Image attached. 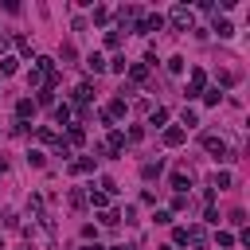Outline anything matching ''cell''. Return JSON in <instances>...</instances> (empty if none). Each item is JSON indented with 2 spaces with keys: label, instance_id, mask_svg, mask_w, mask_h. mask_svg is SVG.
Masks as SVG:
<instances>
[{
  "label": "cell",
  "instance_id": "19",
  "mask_svg": "<svg viewBox=\"0 0 250 250\" xmlns=\"http://www.w3.org/2000/svg\"><path fill=\"white\" fill-rule=\"evenodd\" d=\"M105 66H109L113 74H125V70H129V62H125V55H113V59H109Z\"/></svg>",
  "mask_w": 250,
  "mask_h": 250
},
{
  "label": "cell",
  "instance_id": "29",
  "mask_svg": "<svg viewBox=\"0 0 250 250\" xmlns=\"http://www.w3.org/2000/svg\"><path fill=\"white\" fill-rule=\"evenodd\" d=\"M70 207H78V211H82V207H86V191H78V188H74V191H70Z\"/></svg>",
  "mask_w": 250,
  "mask_h": 250
},
{
  "label": "cell",
  "instance_id": "25",
  "mask_svg": "<svg viewBox=\"0 0 250 250\" xmlns=\"http://www.w3.org/2000/svg\"><path fill=\"white\" fill-rule=\"evenodd\" d=\"M180 121H184V125H188V129H191V125H199V113H195V109H188V105H184V113H180ZM184 125H180V129H184Z\"/></svg>",
  "mask_w": 250,
  "mask_h": 250
},
{
  "label": "cell",
  "instance_id": "4",
  "mask_svg": "<svg viewBox=\"0 0 250 250\" xmlns=\"http://www.w3.org/2000/svg\"><path fill=\"white\" fill-rule=\"evenodd\" d=\"M184 246H191V250H203L207 246V230L195 223V227H184Z\"/></svg>",
  "mask_w": 250,
  "mask_h": 250
},
{
  "label": "cell",
  "instance_id": "12",
  "mask_svg": "<svg viewBox=\"0 0 250 250\" xmlns=\"http://www.w3.org/2000/svg\"><path fill=\"white\" fill-rule=\"evenodd\" d=\"M230 184H234V176H230V172H211V191H215V188L223 191V188H230Z\"/></svg>",
  "mask_w": 250,
  "mask_h": 250
},
{
  "label": "cell",
  "instance_id": "34",
  "mask_svg": "<svg viewBox=\"0 0 250 250\" xmlns=\"http://www.w3.org/2000/svg\"><path fill=\"white\" fill-rule=\"evenodd\" d=\"M219 246L227 250V246H234V234H227V230H219Z\"/></svg>",
  "mask_w": 250,
  "mask_h": 250
},
{
  "label": "cell",
  "instance_id": "18",
  "mask_svg": "<svg viewBox=\"0 0 250 250\" xmlns=\"http://www.w3.org/2000/svg\"><path fill=\"white\" fill-rule=\"evenodd\" d=\"M160 172H164V164H160V160H148V164L141 168V176H145V180H156Z\"/></svg>",
  "mask_w": 250,
  "mask_h": 250
},
{
  "label": "cell",
  "instance_id": "7",
  "mask_svg": "<svg viewBox=\"0 0 250 250\" xmlns=\"http://www.w3.org/2000/svg\"><path fill=\"white\" fill-rule=\"evenodd\" d=\"M184 141H188V129H180V125H168V129H164V145H168V148H180Z\"/></svg>",
  "mask_w": 250,
  "mask_h": 250
},
{
  "label": "cell",
  "instance_id": "24",
  "mask_svg": "<svg viewBox=\"0 0 250 250\" xmlns=\"http://www.w3.org/2000/svg\"><path fill=\"white\" fill-rule=\"evenodd\" d=\"M16 66H20V59H12V55L0 59V74H16Z\"/></svg>",
  "mask_w": 250,
  "mask_h": 250
},
{
  "label": "cell",
  "instance_id": "9",
  "mask_svg": "<svg viewBox=\"0 0 250 250\" xmlns=\"http://www.w3.org/2000/svg\"><path fill=\"white\" fill-rule=\"evenodd\" d=\"M172 188H176V195H184V191L191 188V172H184V168L172 172Z\"/></svg>",
  "mask_w": 250,
  "mask_h": 250
},
{
  "label": "cell",
  "instance_id": "3",
  "mask_svg": "<svg viewBox=\"0 0 250 250\" xmlns=\"http://www.w3.org/2000/svg\"><path fill=\"white\" fill-rule=\"evenodd\" d=\"M203 90H207V74H203V66H191V74H188V90H184V94H188V98H199Z\"/></svg>",
  "mask_w": 250,
  "mask_h": 250
},
{
  "label": "cell",
  "instance_id": "11",
  "mask_svg": "<svg viewBox=\"0 0 250 250\" xmlns=\"http://www.w3.org/2000/svg\"><path fill=\"white\" fill-rule=\"evenodd\" d=\"M215 35H219V39H230V35H234V23L223 20V16H215Z\"/></svg>",
  "mask_w": 250,
  "mask_h": 250
},
{
  "label": "cell",
  "instance_id": "15",
  "mask_svg": "<svg viewBox=\"0 0 250 250\" xmlns=\"http://www.w3.org/2000/svg\"><path fill=\"white\" fill-rule=\"evenodd\" d=\"M148 78V66L145 62H129V82H145Z\"/></svg>",
  "mask_w": 250,
  "mask_h": 250
},
{
  "label": "cell",
  "instance_id": "5",
  "mask_svg": "<svg viewBox=\"0 0 250 250\" xmlns=\"http://www.w3.org/2000/svg\"><path fill=\"white\" fill-rule=\"evenodd\" d=\"M125 148V133H117V129H109V137H105V145H102V152L105 156H117Z\"/></svg>",
  "mask_w": 250,
  "mask_h": 250
},
{
  "label": "cell",
  "instance_id": "16",
  "mask_svg": "<svg viewBox=\"0 0 250 250\" xmlns=\"http://www.w3.org/2000/svg\"><path fill=\"white\" fill-rule=\"evenodd\" d=\"M199 98H203V105H219V98H223V90H219V86H207V90H203Z\"/></svg>",
  "mask_w": 250,
  "mask_h": 250
},
{
  "label": "cell",
  "instance_id": "30",
  "mask_svg": "<svg viewBox=\"0 0 250 250\" xmlns=\"http://www.w3.org/2000/svg\"><path fill=\"white\" fill-rule=\"evenodd\" d=\"M105 47H109V51L121 47V31H105Z\"/></svg>",
  "mask_w": 250,
  "mask_h": 250
},
{
  "label": "cell",
  "instance_id": "1",
  "mask_svg": "<svg viewBox=\"0 0 250 250\" xmlns=\"http://www.w3.org/2000/svg\"><path fill=\"white\" fill-rule=\"evenodd\" d=\"M168 23H172L176 31H191V27H195V12H191L188 4H172V12H168Z\"/></svg>",
  "mask_w": 250,
  "mask_h": 250
},
{
  "label": "cell",
  "instance_id": "28",
  "mask_svg": "<svg viewBox=\"0 0 250 250\" xmlns=\"http://www.w3.org/2000/svg\"><path fill=\"white\" fill-rule=\"evenodd\" d=\"M16 51H20V55H31V39H27V35H16Z\"/></svg>",
  "mask_w": 250,
  "mask_h": 250
},
{
  "label": "cell",
  "instance_id": "36",
  "mask_svg": "<svg viewBox=\"0 0 250 250\" xmlns=\"http://www.w3.org/2000/svg\"><path fill=\"white\" fill-rule=\"evenodd\" d=\"M117 250H137V246H117Z\"/></svg>",
  "mask_w": 250,
  "mask_h": 250
},
{
  "label": "cell",
  "instance_id": "8",
  "mask_svg": "<svg viewBox=\"0 0 250 250\" xmlns=\"http://www.w3.org/2000/svg\"><path fill=\"white\" fill-rule=\"evenodd\" d=\"M70 172H74V176H90V172H94V156H78V160H70Z\"/></svg>",
  "mask_w": 250,
  "mask_h": 250
},
{
  "label": "cell",
  "instance_id": "35",
  "mask_svg": "<svg viewBox=\"0 0 250 250\" xmlns=\"http://www.w3.org/2000/svg\"><path fill=\"white\" fill-rule=\"evenodd\" d=\"M82 250H102V246H98V242H94V246H82Z\"/></svg>",
  "mask_w": 250,
  "mask_h": 250
},
{
  "label": "cell",
  "instance_id": "14",
  "mask_svg": "<svg viewBox=\"0 0 250 250\" xmlns=\"http://www.w3.org/2000/svg\"><path fill=\"white\" fill-rule=\"evenodd\" d=\"M86 70H90V74H102V70H105V59H102L98 51H94V55H86Z\"/></svg>",
  "mask_w": 250,
  "mask_h": 250
},
{
  "label": "cell",
  "instance_id": "17",
  "mask_svg": "<svg viewBox=\"0 0 250 250\" xmlns=\"http://www.w3.org/2000/svg\"><path fill=\"white\" fill-rule=\"evenodd\" d=\"M82 141H86V129L82 125H70L66 129V145H82Z\"/></svg>",
  "mask_w": 250,
  "mask_h": 250
},
{
  "label": "cell",
  "instance_id": "13",
  "mask_svg": "<svg viewBox=\"0 0 250 250\" xmlns=\"http://www.w3.org/2000/svg\"><path fill=\"white\" fill-rule=\"evenodd\" d=\"M86 203H94L98 211H109V195H105V191H94V188H90V195H86Z\"/></svg>",
  "mask_w": 250,
  "mask_h": 250
},
{
  "label": "cell",
  "instance_id": "6",
  "mask_svg": "<svg viewBox=\"0 0 250 250\" xmlns=\"http://www.w3.org/2000/svg\"><path fill=\"white\" fill-rule=\"evenodd\" d=\"M90 98H94V86H90V82H82V86H74V90H70V102H74L78 109H82V105H90Z\"/></svg>",
  "mask_w": 250,
  "mask_h": 250
},
{
  "label": "cell",
  "instance_id": "32",
  "mask_svg": "<svg viewBox=\"0 0 250 250\" xmlns=\"http://www.w3.org/2000/svg\"><path fill=\"white\" fill-rule=\"evenodd\" d=\"M102 223H105V227H117L121 215H117V211H102Z\"/></svg>",
  "mask_w": 250,
  "mask_h": 250
},
{
  "label": "cell",
  "instance_id": "22",
  "mask_svg": "<svg viewBox=\"0 0 250 250\" xmlns=\"http://www.w3.org/2000/svg\"><path fill=\"white\" fill-rule=\"evenodd\" d=\"M164 121H168V109H164V105L148 109V125H164Z\"/></svg>",
  "mask_w": 250,
  "mask_h": 250
},
{
  "label": "cell",
  "instance_id": "20",
  "mask_svg": "<svg viewBox=\"0 0 250 250\" xmlns=\"http://www.w3.org/2000/svg\"><path fill=\"white\" fill-rule=\"evenodd\" d=\"M35 102H39V105H55V90L39 86V90H35Z\"/></svg>",
  "mask_w": 250,
  "mask_h": 250
},
{
  "label": "cell",
  "instance_id": "21",
  "mask_svg": "<svg viewBox=\"0 0 250 250\" xmlns=\"http://www.w3.org/2000/svg\"><path fill=\"white\" fill-rule=\"evenodd\" d=\"M55 125H70V105H55Z\"/></svg>",
  "mask_w": 250,
  "mask_h": 250
},
{
  "label": "cell",
  "instance_id": "2",
  "mask_svg": "<svg viewBox=\"0 0 250 250\" xmlns=\"http://www.w3.org/2000/svg\"><path fill=\"white\" fill-rule=\"evenodd\" d=\"M203 148H207L215 160L230 156V145H227V137H223V133H203Z\"/></svg>",
  "mask_w": 250,
  "mask_h": 250
},
{
  "label": "cell",
  "instance_id": "31",
  "mask_svg": "<svg viewBox=\"0 0 250 250\" xmlns=\"http://www.w3.org/2000/svg\"><path fill=\"white\" fill-rule=\"evenodd\" d=\"M168 70H172V74H184V59L172 55V59H168Z\"/></svg>",
  "mask_w": 250,
  "mask_h": 250
},
{
  "label": "cell",
  "instance_id": "23",
  "mask_svg": "<svg viewBox=\"0 0 250 250\" xmlns=\"http://www.w3.org/2000/svg\"><path fill=\"white\" fill-rule=\"evenodd\" d=\"M35 137H39V141H43V145H59V141H62V137H59V133H55V129H47V125H43V129H39V133H35Z\"/></svg>",
  "mask_w": 250,
  "mask_h": 250
},
{
  "label": "cell",
  "instance_id": "33",
  "mask_svg": "<svg viewBox=\"0 0 250 250\" xmlns=\"http://www.w3.org/2000/svg\"><path fill=\"white\" fill-rule=\"evenodd\" d=\"M98 188H102V191H105V195H113V191H117V184H113V180H109V176H102V184H98Z\"/></svg>",
  "mask_w": 250,
  "mask_h": 250
},
{
  "label": "cell",
  "instance_id": "10",
  "mask_svg": "<svg viewBox=\"0 0 250 250\" xmlns=\"http://www.w3.org/2000/svg\"><path fill=\"white\" fill-rule=\"evenodd\" d=\"M31 113H35V102H31V98H20V102H16V121H27Z\"/></svg>",
  "mask_w": 250,
  "mask_h": 250
},
{
  "label": "cell",
  "instance_id": "27",
  "mask_svg": "<svg viewBox=\"0 0 250 250\" xmlns=\"http://www.w3.org/2000/svg\"><path fill=\"white\" fill-rule=\"evenodd\" d=\"M94 23H109V8H105V4L94 8Z\"/></svg>",
  "mask_w": 250,
  "mask_h": 250
},
{
  "label": "cell",
  "instance_id": "26",
  "mask_svg": "<svg viewBox=\"0 0 250 250\" xmlns=\"http://www.w3.org/2000/svg\"><path fill=\"white\" fill-rule=\"evenodd\" d=\"M27 164H35V168H43V164H47V152H39V148H31V152H27Z\"/></svg>",
  "mask_w": 250,
  "mask_h": 250
}]
</instances>
